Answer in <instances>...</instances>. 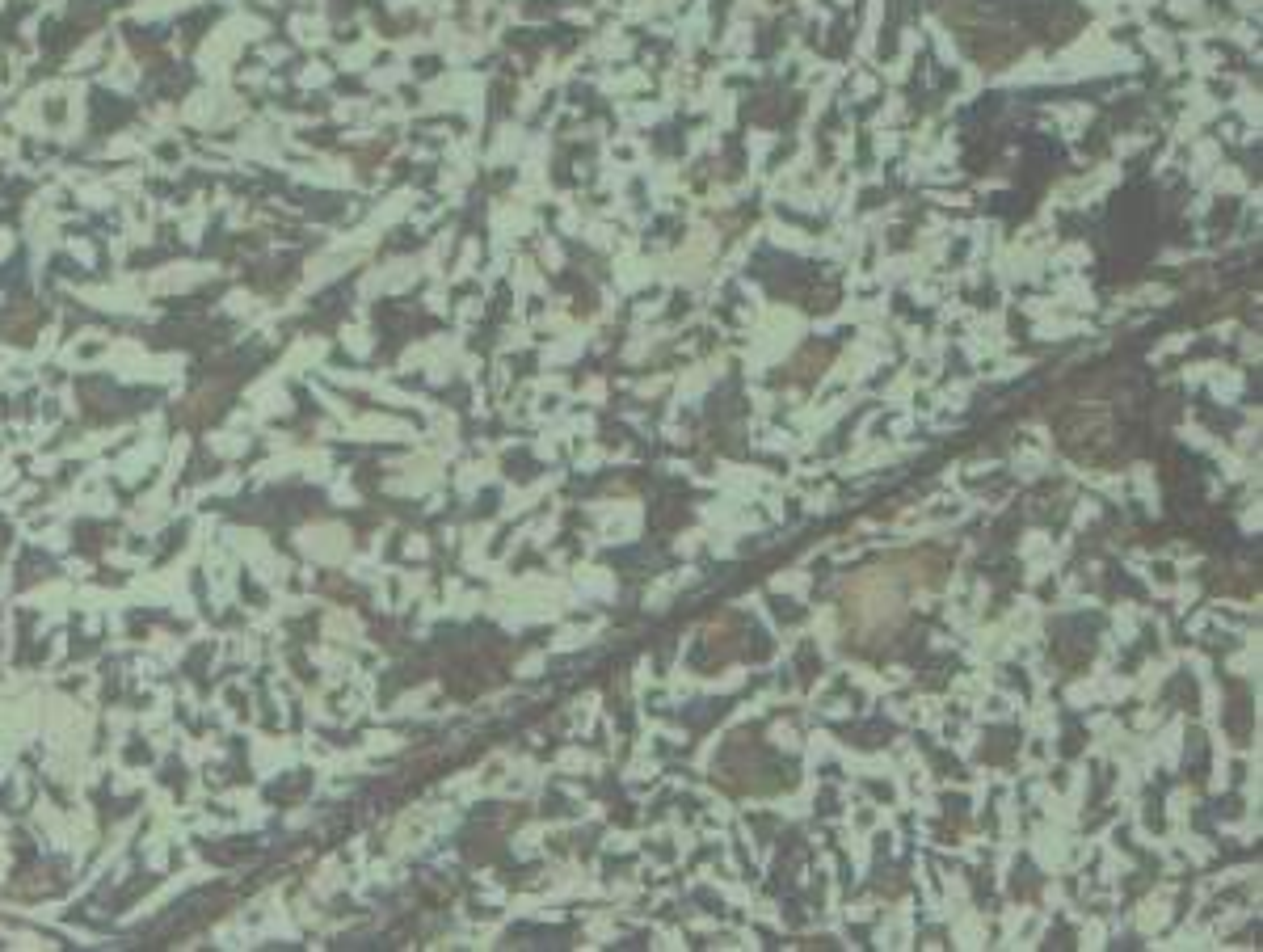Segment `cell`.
Wrapping results in <instances>:
<instances>
[{"label":"cell","instance_id":"cell-1","mask_svg":"<svg viewBox=\"0 0 1263 952\" xmlns=\"http://www.w3.org/2000/svg\"><path fill=\"white\" fill-rule=\"evenodd\" d=\"M918 574L930 586L943 574V556L935 552H914V556H893L885 565L860 569L847 578L842 586V612H847V645L860 653H876L880 645L893 641V632L905 619V594H901V578Z\"/></svg>","mask_w":1263,"mask_h":952}]
</instances>
